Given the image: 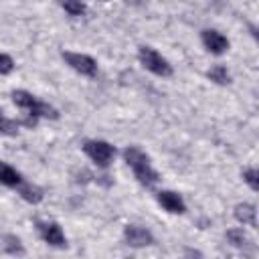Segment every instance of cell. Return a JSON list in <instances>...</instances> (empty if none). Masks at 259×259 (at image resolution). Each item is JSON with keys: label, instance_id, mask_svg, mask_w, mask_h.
Instances as JSON below:
<instances>
[{"label": "cell", "instance_id": "1", "mask_svg": "<svg viewBox=\"0 0 259 259\" xmlns=\"http://www.w3.org/2000/svg\"><path fill=\"white\" fill-rule=\"evenodd\" d=\"M123 160H125V164L132 168L136 180H138L140 184H144L146 188L154 186V184L160 180V178H158V172H156V170L152 168V164H150V158H148L140 148L127 146V148L123 150Z\"/></svg>", "mask_w": 259, "mask_h": 259}, {"label": "cell", "instance_id": "2", "mask_svg": "<svg viewBox=\"0 0 259 259\" xmlns=\"http://www.w3.org/2000/svg\"><path fill=\"white\" fill-rule=\"evenodd\" d=\"M12 101L14 105H18L20 109H26L28 115H34V117H47V119H59V111L45 103V101H38L32 93L24 91V89H16L12 91Z\"/></svg>", "mask_w": 259, "mask_h": 259}, {"label": "cell", "instance_id": "3", "mask_svg": "<svg viewBox=\"0 0 259 259\" xmlns=\"http://www.w3.org/2000/svg\"><path fill=\"white\" fill-rule=\"evenodd\" d=\"M138 59H140V63H142L150 73H154V75H158V77H170V75H172V65H170L158 51H154L152 47H140Z\"/></svg>", "mask_w": 259, "mask_h": 259}, {"label": "cell", "instance_id": "4", "mask_svg": "<svg viewBox=\"0 0 259 259\" xmlns=\"http://www.w3.org/2000/svg\"><path fill=\"white\" fill-rule=\"evenodd\" d=\"M83 152L99 168H107L113 162V158H115V148L109 142H103V140H87L83 144Z\"/></svg>", "mask_w": 259, "mask_h": 259}, {"label": "cell", "instance_id": "5", "mask_svg": "<svg viewBox=\"0 0 259 259\" xmlns=\"http://www.w3.org/2000/svg\"><path fill=\"white\" fill-rule=\"evenodd\" d=\"M61 57H63L65 63H67L71 69H75L77 73H81V75H85V77H95V73H97V63H95L93 57L83 55V53H71V51H63Z\"/></svg>", "mask_w": 259, "mask_h": 259}, {"label": "cell", "instance_id": "6", "mask_svg": "<svg viewBox=\"0 0 259 259\" xmlns=\"http://www.w3.org/2000/svg\"><path fill=\"white\" fill-rule=\"evenodd\" d=\"M36 229H38L42 241L49 243L51 247H57V249H65L67 247V239H65L63 229L59 227V223H53V221L42 223V221H38L36 223Z\"/></svg>", "mask_w": 259, "mask_h": 259}, {"label": "cell", "instance_id": "7", "mask_svg": "<svg viewBox=\"0 0 259 259\" xmlns=\"http://www.w3.org/2000/svg\"><path fill=\"white\" fill-rule=\"evenodd\" d=\"M123 239L130 247H148L154 243V237L150 231H146L144 227H138V225H127L123 229Z\"/></svg>", "mask_w": 259, "mask_h": 259}, {"label": "cell", "instance_id": "8", "mask_svg": "<svg viewBox=\"0 0 259 259\" xmlns=\"http://www.w3.org/2000/svg\"><path fill=\"white\" fill-rule=\"evenodd\" d=\"M200 38H202V45L208 53L212 55H223L227 49H229V40L227 36H223L219 30H212V28H206L200 32Z\"/></svg>", "mask_w": 259, "mask_h": 259}, {"label": "cell", "instance_id": "9", "mask_svg": "<svg viewBox=\"0 0 259 259\" xmlns=\"http://www.w3.org/2000/svg\"><path fill=\"white\" fill-rule=\"evenodd\" d=\"M156 200L160 202V206L172 214H182L186 212V204L182 200V196L178 192H172V190H160L156 194Z\"/></svg>", "mask_w": 259, "mask_h": 259}, {"label": "cell", "instance_id": "10", "mask_svg": "<svg viewBox=\"0 0 259 259\" xmlns=\"http://www.w3.org/2000/svg\"><path fill=\"white\" fill-rule=\"evenodd\" d=\"M0 253L8 255H24V247L16 235L10 233H0Z\"/></svg>", "mask_w": 259, "mask_h": 259}, {"label": "cell", "instance_id": "11", "mask_svg": "<svg viewBox=\"0 0 259 259\" xmlns=\"http://www.w3.org/2000/svg\"><path fill=\"white\" fill-rule=\"evenodd\" d=\"M255 214H257V210H255V206H253L251 202H239V204L235 206V219H237L239 223H243V225L253 227V229L257 227Z\"/></svg>", "mask_w": 259, "mask_h": 259}, {"label": "cell", "instance_id": "12", "mask_svg": "<svg viewBox=\"0 0 259 259\" xmlns=\"http://www.w3.org/2000/svg\"><path fill=\"white\" fill-rule=\"evenodd\" d=\"M18 194L26 200V202H30V204H38L40 200H42V190L36 186V184H30V182H20L18 186Z\"/></svg>", "mask_w": 259, "mask_h": 259}, {"label": "cell", "instance_id": "13", "mask_svg": "<svg viewBox=\"0 0 259 259\" xmlns=\"http://www.w3.org/2000/svg\"><path fill=\"white\" fill-rule=\"evenodd\" d=\"M20 182H22L20 172H16V170H14L12 166H8L6 162H0V184L10 186V188H16Z\"/></svg>", "mask_w": 259, "mask_h": 259}, {"label": "cell", "instance_id": "14", "mask_svg": "<svg viewBox=\"0 0 259 259\" xmlns=\"http://www.w3.org/2000/svg\"><path fill=\"white\" fill-rule=\"evenodd\" d=\"M227 241L237 249H245V247L251 245V239L247 237V233L243 229H229L227 231Z\"/></svg>", "mask_w": 259, "mask_h": 259}, {"label": "cell", "instance_id": "15", "mask_svg": "<svg viewBox=\"0 0 259 259\" xmlns=\"http://www.w3.org/2000/svg\"><path fill=\"white\" fill-rule=\"evenodd\" d=\"M206 77H208L210 81L219 83V85H229V83H231V75H229L227 67H223V65H214V67H210V69L206 71Z\"/></svg>", "mask_w": 259, "mask_h": 259}, {"label": "cell", "instance_id": "16", "mask_svg": "<svg viewBox=\"0 0 259 259\" xmlns=\"http://www.w3.org/2000/svg\"><path fill=\"white\" fill-rule=\"evenodd\" d=\"M59 4L65 8V12H69L71 16H83L87 6L83 0H59Z\"/></svg>", "mask_w": 259, "mask_h": 259}, {"label": "cell", "instance_id": "17", "mask_svg": "<svg viewBox=\"0 0 259 259\" xmlns=\"http://www.w3.org/2000/svg\"><path fill=\"white\" fill-rule=\"evenodd\" d=\"M18 125H20V121L6 117L2 113V109H0V134L2 136H16L18 134Z\"/></svg>", "mask_w": 259, "mask_h": 259}, {"label": "cell", "instance_id": "18", "mask_svg": "<svg viewBox=\"0 0 259 259\" xmlns=\"http://www.w3.org/2000/svg\"><path fill=\"white\" fill-rule=\"evenodd\" d=\"M243 180L249 184L251 190H259V172L255 168H247L243 170Z\"/></svg>", "mask_w": 259, "mask_h": 259}, {"label": "cell", "instance_id": "19", "mask_svg": "<svg viewBox=\"0 0 259 259\" xmlns=\"http://www.w3.org/2000/svg\"><path fill=\"white\" fill-rule=\"evenodd\" d=\"M12 69H14V61H12V57L0 53V75H8V73H12Z\"/></svg>", "mask_w": 259, "mask_h": 259}, {"label": "cell", "instance_id": "20", "mask_svg": "<svg viewBox=\"0 0 259 259\" xmlns=\"http://www.w3.org/2000/svg\"><path fill=\"white\" fill-rule=\"evenodd\" d=\"M103 2H105V0H103Z\"/></svg>", "mask_w": 259, "mask_h": 259}]
</instances>
